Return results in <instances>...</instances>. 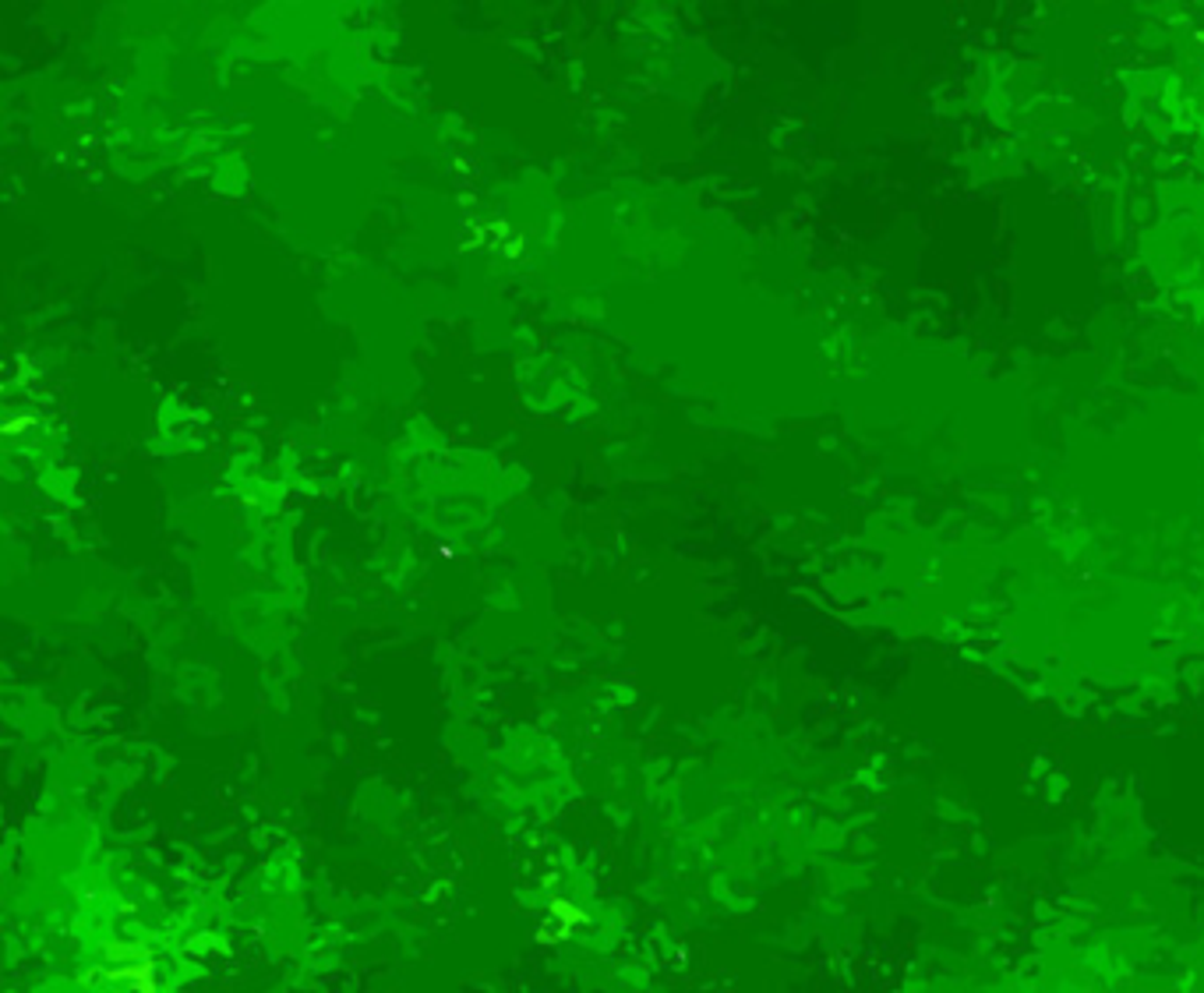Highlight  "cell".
I'll return each mask as SVG.
<instances>
[{
    "label": "cell",
    "instance_id": "7a4b0ae2",
    "mask_svg": "<svg viewBox=\"0 0 1204 993\" xmlns=\"http://www.w3.org/2000/svg\"><path fill=\"white\" fill-rule=\"evenodd\" d=\"M587 923H590L587 909H579L573 898L555 895V898H548V906H544V923L537 930V941L562 944V941H569L579 927H587Z\"/></svg>",
    "mask_w": 1204,
    "mask_h": 993
},
{
    "label": "cell",
    "instance_id": "6da1fadb",
    "mask_svg": "<svg viewBox=\"0 0 1204 993\" xmlns=\"http://www.w3.org/2000/svg\"><path fill=\"white\" fill-rule=\"evenodd\" d=\"M89 976L121 990H145V993L159 990L156 955H152V947L142 941H110L103 947V965H96Z\"/></svg>",
    "mask_w": 1204,
    "mask_h": 993
}]
</instances>
